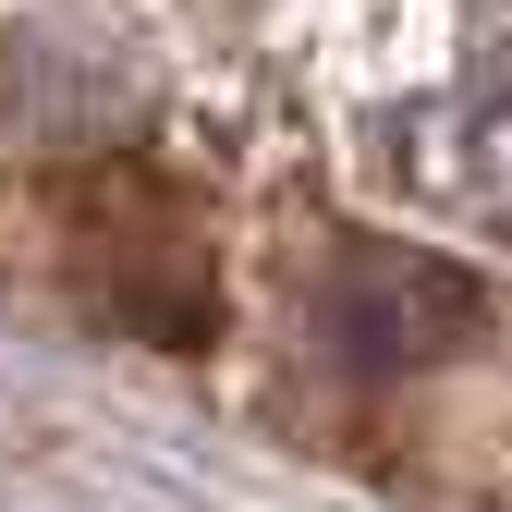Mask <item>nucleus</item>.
Here are the masks:
<instances>
[{"instance_id": "nucleus-2", "label": "nucleus", "mask_w": 512, "mask_h": 512, "mask_svg": "<svg viewBox=\"0 0 512 512\" xmlns=\"http://www.w3.org/2000/svg\"><path fill=\"white\" fill-rule=\"evenodd\" d=\"M49 244L74 269V293L98 317H122V330H147V342L220 330V244L147 147H86L74 183L49 196Z\"/></svg>"}, {"instance_id": "nucleus-3", "label": "nucleus", "mask_w": 512, "mask_h": 512, "mask_svg": "<svg viewBox=\"0 0 512 512\" xmlns=\"http://www.w3.org/2000/svg\"><path fill=\"white\" fill-rule=\"evenodd\" d=\"M464 317H476V293L439 269V256H403V244H330V269H317V293H305V342L330 354V366L391 378V366L452 354Z\"/></svg>"}, {"instance_id": "nucleus-1", "label": "nucleus", "mask_w": 512, "mask_h": 512, "mask_svg": "<svg viewBox=\"0 0 512 512\" xmlns=\"http://www.w3.org/2000/svg\"><path fill=\"white\" fill-rule=\"evenodd\" d=\"M366 159L427 220L512 244V0H427V37L366 98Z\"/></svg>"}]
</instances>
